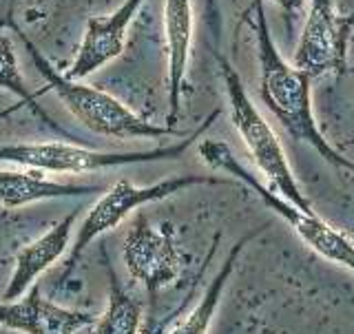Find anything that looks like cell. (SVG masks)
Wrapping results in <instances>:
<instances>
[{"mask_svg": "<svg viewBox=\"0 0 354 334\" xmlns=\"http://www.w3.org/2000/svg\"><path fill=\"white\" fill-rule=\"evenodd\" d=\"M204 184H232L224 177H202V175H180V177H169L158 184L151 186H136L127 180H120L109 191L97 199L93 208L88 210L80 228L75 230V241L73 248L69 250V259L64 263V270L60 275V284L69 279L73 272L75 263L80 261L82 252L86 250L88 243H93L100 235H104L106 230L115 228L124 217H129L133 210H138L147 204L162 202L177 193L186 191L191 186H204Z\"/></svg>", "mask_w": 354, "mask_h": 334, "instance_id": "8992f818", "label": "cell"}, {"mask_svg": "<svg viewBox=\"0 0 354 334\" xmlns=\"http://www.w3.org/2000/svg\"><path fill=\"white\" fill-rule=\"evenodd\" d=\"M93 321L91 313L44 301L40 286H33L22 301H0V326L22 334H75Z\"/></svg>", "mask_w": 354, "mask_h": 334, "instance_id": "30bf717a", "label": "cell"}, {"mask_svg": "<svg viewBox=\"0 0 354 334\" xmlns=\"http://www.w3.org/2000/svg\"><path fill=\"white\" fill-rule=\"evenodd\" d=\"M122 257L133 279L147 288L151 301H155L160 290L177 281L184 263V254L175 243L173 226L162 224L155 228L144 215H138L133 221Z\"/></svg>", "mask_w": 354, "mask_h": 334, "instance_id": "ba28073f", "label": "cell"}, {"mask_svg": "<svg viewBox=\"0 0 354 334\" xmlns=\"http://www.w3.org/2000/svg\"><path fill=\"white\" fill-rule=\"evenodd\" d=\"M0 89H3V91L14 93L20 100L22 106L31 109L33 115H38L44 122H49V118L44 115V111L38 109V104H36V98L40 93H31L27 82H25V77H22V73H20L14 42H11V38L7 36V33H0ZM49 124H51V122H49Z\"/></svg>", "mask_w": 354, "mask_h": 334, "instance_id": "2e32d148", "label": "cell"}, {"mask_svg": "<svg viewBox=\"0 0 354 334\" xmlns=\"http://www.w3.org/2000/svg\"><path fill=\"white\" fill-rule=\"evenodd\" d=\"M243 16H246L254 44H257L261 102L268 106L281 129L295 142L308 144L337 169L354 173V162L332 147L330 140L319 129L313 111V91H310L313 77L288 62L274 44L268 18H266V0H252Z\"/></svg>", "mask_w": 354, "mask_h": 334, "instance_id": "6da1fadb", "label": "cell"}, {"mask_svg": "<svg viewBox=\"0 0 354 334\" xmlns=\"http://www.w3.org/2000/svg\"><path fill=\"white\" fill-rule=\"evenodd\" d=\"M142 5L144 0H124L113 14L102 18H88L82 40L77 44L75 58L64 75L69 80H84L111 60L120 58L127 44V31Z\"/></svg>", "mask_w": 354, "mask_h": 334, "instance_id": "9c48e42d", "label": "cell"}, {"mask_svg": "<svg viewBox=\"0 0 354 334\" xmlns=\"http://www.w3.org/2000/svg\"><path fill=\"white\" fill-rule=\"evenodd\" d=\"M354 18L343 16L335 0H313L295 51V66L313 80L341 75L348 69Z\"/></svg>", "mask_w": 354, "mask_h": 334, "instance_id": "52a82bcc", "label": "cell"}, {"mask_svg": "<svg viewBox=\"0 0 354 334\" xmlns=\"http://www.w3.org/2000/svg\"><path fill=\"white\" fill-rule=\"evenodd\" d=\"M77 213H69L58 224L51 226L42 237L31 241L25 246L16 257L14 272L7 290L3 293V301H14V299L22 297V293L29 290V286L38 279V277L51 268L53 261H58L62 254L69 248V239L73 235V224H75Z\"/></svg>", "mask_w": 354, "mask_h": 334, "instance_id": "7c38bea8", "label": "cell"}, {"mask_svg": "<svg viewBox=\"0 0 354 334\" xmlns=\"http://www.w3.org/2000/svg\"><path fill=\"white\" fill-rule=\"evenodd\" d=\"M22 42H25V47L31 55L33 66L47 80V89L60 98V102L69 109V113L88 131L115 140H138V138L158 140L169 136L182 138V131H177L175 127L169 124L164 127L151 124L149 120L140 118L136 111H131L115 95L102 91V89L88 86L82 80H69L64 73L55 71V66L44 58L31 40L22 38Z\"/></svg>", "mask_w": 354, "mask_h": 334, "instance_id": "7a4b0ae2", "label": "cell"}, {"mask_svg": "<svg viewBox=\"0 0 354 334\" xmlns=\"http://www.w3.org/2000/svg\"><path fill=\"white\" fill-rule=\"evenodd\" d=\"M193 297V293L191 295H188V299H191ZM188 299H186V301L180 306V308H175L173 310V313L169 315V317H164V321H160V324L158 326H153L151 330H149V334H166V330H169V326L173 324V321L177 319V317H180L182 313H184V308H186V304H188Z\"/></svg>", "mask_w": 354, "mask_h": 334, "instance_id": "ac0fdd59", "label": "cell"}, {"mask_svg": "<svg viewBox=\"0 0 354 334\" xmlns=\"http://www.w3.org/2000/svg\"><path fill=\"white\" fill-rule=\"evenodd\" d=\"M102 193L100 186L86 184H69L47 180L42 171H0V204L5 208H20L47 199H64V197H82Z\"/></svg>", "mask_w": 354, "mask_h": 334, "instance_id": "4fadbf2b", "label": "cell"}, {"mask_svg": "<svg viewBox=\"0 0 354 334\" xmlns=\"http://www.w3.org/2000/svg\"><path fill=\"white\" fill-rule=\"evenodd\" d=\"M268 228V224H263L259 228H254L252 232H248V235H243L235 246L230 248L226 261L221 263L219 272L213 277V281H210L206 286V290L202 295V299L195 304V308L191 310V313L186 315H180V319L173 321V324L169 326V330H166V334H208L210 326H213V319H215V313L219 308V301H221V295H224L226 290V284L230 279L232 270H235V266L239 261V254L243 252V248L248 246V243L261 235V232Z\"/></svg>", "mask_w": 354, "mask_h": 334, "instance_id": "5bb4252c", "label": "cell"}, {"mask_svg": "<svg viewBox=\"0 0 354 334\" xmlns=\"http://www.w3.org/2000/svg\"><path fill=\"white\" fill-rule=\"evenodd\" d=\"M164 31H166V53H169V118H166V124L173 127L180 120L188 60H191V44H193L191 0H164Z\"/></svg>", "mask_w": 354, "mask_h": 334, "instance_id": "8fae6325", "label": "cell"}, {"mask_svg": "<svg viewBox=\"0 0 354 334\" xmlns=\"http://www.w3.org/2000/svg\"><path fill=\"white\" fill-rule=\"evenodd\" d=\"M217 62H219V73H221V80H224V89L228 95L230 122H232V127H235V131L239 133L243 147L248 149L254 164H257L259 171L270 180V191H274L292 206L306 210V213H315L313 204L308 202V197L304 195L301 188H299L295 171L290 169V162H288V155L281 147L279 138H277L272 127L266 122L261 111L254 106L239 73L235 71V66L226 58H221V55H217Z\"/></svg>", "mask_w": 354, "mask_h": 334, "instance_id": "3957f363", "label": "cell"}, {"mask_svg": "<svg viewBox=\"0 0 354 334\" xmlns=\"http://www.w3.org/2000/svg\"><path fill=\"white\" fill-rule=\"evenodd\" d=\"M221 115V109H215L202 124L191 131L182 142L169 144V147L151 149V151H131V153H104L88 151L75 144L64 142H38V144H11L0 147V162L18 164L25 169H36L42 173H91L102 169H115L127 164H144V162H162L177 160L184 155L191 144L202 140L204 133L215 124Z\"/></svg>", "mask_w": 354, "mask_h": 334, "instance_id": "5b68a950", "label": "cell"}, {"mask_svg": "<svg viewBox=\"0 0 354 334\" xmlns=\"http://www.w3.org/2000/svg\"><path fill=\"white\" fill-rule=\"evenodd\" d=\"M109 272V304L104 315L97 319L93 334H138L142 326V301H138L118 279L115 270L106 263Z\"/></svg>", "mask_w": 354, "mask_h": 334, "instance_id": "9a60e30c", "label": "cell"}, {"mask_svg": "<svg viewBox=\"0 0 354 334\" xmlns=\"http://www.w3.org/2000/svg\"><path fill=\"white\" fill-rule=\"evenodd\" d=\"M199 155H202V160L210 169L224 171L232 177H237V180L243 182L248 188H252L254 195H257L277 217H281L310 250L321 254L326 261H332L341 266V268L354 272V241L350 239L348 232L330 226L328 221H324L317 213H306V210L292 206L274 191L266 188L257 177L241 164V160H237V155L230 151L228 144L217 142V140H199Z\"/></svg>", "mask_w": 354, "mask_h": 334, "instance_id": "277c9868", "label": "cell"}, {"mask_svg": "<svg viewBox=\"0 0 354 334\" xmlns=\"http://www.w3.org/2000/svg\"><path fill=\"white\" fill-rule=\"evenodd\" d=\"M268 3H274L277 7H279V9L283 11L286 20L290 22V20H295L299 14H301V9H304V5H306V0H268Z\"/></svg>", "mask_w": 354, "mask_h": 334, "instance_id": "e0dca14e", "label": "cell"}]
</instances>
